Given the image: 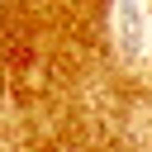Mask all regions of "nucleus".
Instances as JSON below:
<instances>
[{"instance_id": "1", "label": "nucleus", "mask_w": 152, "mask_h": 152, "mask_svg": "<svg viewBox=\"0 0 152 152\" xmlns=\"http://www.w3.org/2000/svg\"><path fill=\"white\" fill-rule=\"evenodd\" d=\"M142 28H152V10H142V5H119L114 10V38L128 57H142V38H147Z\"/></svg>"}]
</instances>
